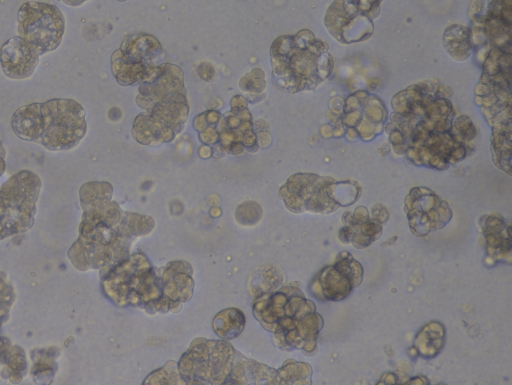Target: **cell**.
<instances>
[{
	"label": "cell",
	"mask_w": 512,
	"mask_h": 385,
	"mask_svg": "<svg viewBox=\"0 0 512 385\" xmlns=\"http://www.w3.org/2000/svg\"><path fill=\"white\" fill-rule=\"evenodd\" d=\"M388 218L389 214L385 207H383L382 205H376L373 207L371 219L382 225L388 220Z\"/></svg>",
	"instance_id": "cell-20"
},
{
	"label": "cell",
	"mask_w": 512,
	"mask_h": 385,
	"mask_svg": "<svg viewBox=\"0 0 512 385\" xmlns=\"http://www.w3.org/2000/svg\"><path fill=\"white\" fill-rule=\"evenodd\" d=\"M18 33L39 55L60 45L65 31V18L60 9L49 3L30 1L21 5Z\"/></svg>",
	"instance_id": "cell-8"
},
{
	"label": "cell",
	"mask_w": 512,
	"mask_h": 385,
	"mask_svg": "<svg viewBox=\"0 0 512 385\" xmlns=\"http://www.w3.org/2000/svg\"><path fill=\"white\" fill-rule=\"evenodd\" d=\"M486 240L487 256L496 261L511 258V229L510 224L499 214L484 216L480 220Z\"/></svg>",
	"instance_id": "cell-13"
},
{
	"label": "cell",
	"mask_w": 512,
	"mask_h": 385,
	"mask_svg": "<svg viewBox=\"0 0 512 385\" xmlns=\"http://www.w3.org/2000/svg\"><path fill=\"white\" fill-rule=\"evenodd\" d=\"M182 70L165 63L141 83L136 103L145 109L132 127L134 139L144 145L172 141L184 128L189 105Z\"/></svg>",
	"instance_id": "cell-1"
},
{
	"label": "cell",
	"mask_w": 512,
	"mask_h": 385,
	"mask_svg": "<svg viewBox=\"0 0 512 385\" xmlns=\"http://www.w3.org/2000/svg\"><path fill=\"white\" fill-rule=\"evenodd\" d=\"M279 383H311V367L306 363L288 360L285 365L277 371Z\"/></svg>",
	"instance_id": "cell-17"
},
{
	"label": "cell",
	"mask_w": 512,
	"mask_h": 385,
	"mask_svg": "<svg viewBox=\"0 0 512 385\" xmlns=\"http://www.w3.org/2000/svg\"><path fill=\"white\" fill-rule=\"evenodd\" d=\"M240 88L247 92H262L265 88L264 72L255 68L240 81Z\"/></svg>",
	"instance_id": "cell-19"
},
{
	"label": "cell",
	"mask_w": 512,
	"mask_h": 385,
	"mask_svg": "<svg viewBox=\"0 0 512 385\" xmlns=\"http://www.w3.org/2000/svg\"><path fill=\"white\" fill-rule=\"evenodd\" d=\"M270 56L274 85L289 93L314 89L330 76L334 66L328 46L309 30L278 37Z\"/></svg>",
	"instance_id": "cell-3"
},
{
	"label": "cell",
	"mask_w": 512,
	"mask_h": 385,
	"mask_svg": "<svg viewBox=\"0 0 512 385\" xmlns=\"http://www.w3.org/2000/svg\"><path fill=\"white\" fill-rule=\"evenodd\" d=\"M5 155H6V151H5L3 144L0 140V177L3 175V173L5 171V161H4Z\"/></svg>",
	"instance_id": "cell-21"
},
{
	"label": "cell",
	"mask_w": 512,
	"mask_h": 385,
	"mask_svg": "<svg viewBox=\"0 0 512 385\" xmlns=\"http://www.w3.org/2000/svg\"><path fill=\"white\" fill-rule=\"evenodd\" d=\"M245 326L243 313L235 308L219 312L213 320V328L218 336L224 339L236 338Z\"/></svg>",
	"instance_id": "cell-16"
},
{
	"label": "cell",
	"mask_w": 512,
	"mask_h": 385,
	"mask_svg": "<svg viewBox=\"0 0 512 385\" xmlns=\"http://www.w3.org/2000/svg\"><path fill=\"white\" fill-rule=\"evenodd\" d=\"M261 216V206L252 201L241 204L235 212L236 220L246 226L255 225L261 219Z\"/></svg>",
	"instance_id": "cell-18"
},
{
	"label": "cell",
	"mask_w": 512,
	"mask_h": 385,
	"mask_svg": "<svg viewBox=\"0 0 512 385\" xmlns=\"http://www.w3.org/2000/svg\"><path fill=\"white\" fill-rule=\"evenodd\" d=\"M446 331L442 323L430 321L417 333L413 347L425 359L436 357L445 345Z\"/></svg>",
	"instance_id": "cell-15"
},
{
	"label": "cell",
	"mask_w": 512,
	"mask_h": 385,
	"mask_svg": "<svg viewBox=\"0 0 512 385\" xmlns=\"http://www.w3.org/2000/svg\"><path fill=\"white\" fill-rule=\"evenodd\" d=\"M404 210L411 232L423 237L442 229L452 218L448 203L428 188H413L405 198Z\"/></svg>",
	"instance_id": "cell-11"
},
{
	"label": "cell",
	"mask_w": 512,
	"mask_h": 385,
	"mask_svg": "<svg viewBox=\"0 0 512 385\" xmlns=\"http://www.w3.org/2000/svg\"><path fill=\"white\" fill-rule=\"evenodd\" d=\"M234 353L227 342L195 340L179 362V374L185 383H226Z\"/></svg>",
	"instance_id": "cell-7"
},
{
	"label": "cell",
	"mask_w": 512,
	"mask_h": 385,
	"mask_svg": "<svg viewBox=\"0 0 512 385\" xmlns=\"http://www.w3.org/2000/svg\"><path fill=\"white\" fill-rule=\"evenodd\" d=\"M230 105L231 110L221 115L219 119L218 142L212 147L214 152L225 151L233 155L240 154L245 149L256 152L259 149V143L245 98L241 95L234 96Z\"/></svg>",
	"instance_id": "cell-9"
},
{
	"label": "cell",
	"mask_w": 512,
	"mask_h": 385,
	"mask_svg": "<svg viewBox=\"0 0 512 385\" xmlns=\"http://www.w3.org/2000/svg\"><path fill=\"white\" fill-rule=\"evenodd\" d=\"M39 57L20 36L10 38L0 48L1 68L11 79H25L31 76L39 63Z\"/></svg>",
	"instance_id": "cell-12"
},
{
	"label": "cell",
	"mask_w": 512,
	"mask_h": 385,
	"mask_svg": "<svg viewBox=\"0 0 512 385\" xmlns=\"http://www.w3.org/2000/svg\"><path fill=\"white\" fill-rule=\"evenodd\" d=\"M363 280L362 265L348 252L337 255L333 265L322 268L310 283V292L320 300L340 301Z\"/></svg>",
	"instance_id": "cell-10"
},
{
	"label": "cell",
	"mask_w": 512,
	"mask_h": 385,
	"mask_svg": "<svg viewBox=\"0 0 512 385\" xmlns=\"http://www.w3.org/2000/svg\"><path fill=\"white\" fill-rule=\"evenodd\" d=\"M279 196L288 210L329 214L346 206L344 181L309 173L294 174L280 188Z\"/></svg>",
	"instance_id": "cell-4"
},
{
	"label": "cell",
	"mask_w": 512,
	"mask_h": 385,
	"mask_svg": "<svg viewBox=\"0 0 512 385\" xmlns=\"http://www.w3.org/2000/svg\"><path fill=\"white\" fill-rule=\"evenodd\" d=\"M186 262L169 263L162 276V291L172 301H187L192 295L193 281Z\"/></svg>",
	"instance_id": "cell-14"
},
{
	"label": "cell",
	"mask_w": 512,
	"mask_h": 385,
	"mask_svg": "<svg viewBox=\"0 0 512 385\" xmlns=\"http://www.w3.org/2000/svg\"><path fill=\"white\" fill-rule=\"evenodd\" d=\"M41 181L22 170L8 179L0 190V240L25 232L33 224Z\"/></svg>",
	"instance_id": "cell-5"
},
{
	"label": "cell",
	"mask_w": 512,
	"mask_h": 385,
	"mask_svg": "<svg viewBox=\"0 0 512 385\" xmlns=\"http://www.w3.org/2000/svg\"><path fill=\"white\" fill-rule=\"evenodd\" d=\"M61 1L64 2L68 6H78L87 0H61Z\"/></svg>",
	"instance_id": "cell-22"
},
{
	"label": "cell",
	"mask_w": 512,
	"mask_h": 385,
	"mask_svg": "<svg viewBox=\"0 0 512 385\" xmlns=\"http://www.w3.org/2000/svg\"><path fill=\"white\" fill-rule=\"evenodd\" d=\"M11 127L20 139L52 151L76 147L87 131L83 107L63 98L20 107L12 116Z\"/></svg>",
	"instance_id": "cell-2"
},
{
	"label": "cell",
	"mask_w": 512,
	"mask_h": 385,
	"mask_svg": "<svg viewBox=\"0 0 512 385\" xmlns=\"http://www.w3.org/2000/svg\"><path fill=\"white\" fill-rule=\"evenodd\" d=\"M160 42L145 33L130 34L111 56V69L120 85H136L147 81L165 63Z\"/></svg>",
	"instance_id": "cell-6"
}]
</instances>
